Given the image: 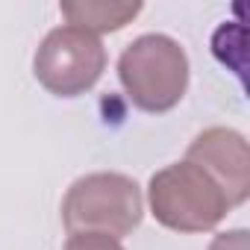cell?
<instances>
[{
	"label": "cell",
	"mask_w": 250,
	"mask_h": 250,
	"mask_svg": "<svg viewBox=\"0 0 250 250\" xmlns=\"http://www.w3.org/2000/svg\"><path fill=\"white\" fill-rule=\"evenodd\" d=\"M36 80L56 97H80L97 85L106 71V47L80 27L50 30L33 59Z\"/></svg>",
	"instance_id": "4"
},
{
	"label": "cell",
	"mask_w": 250,
	"mask_h": 250,
	"mask_svg": "<svg viewBox=\"0 0 250 250\" xmlns=\"http://www.w3.org/2000/svg\"><path fill=\"white\" fill-rule=\"evenodd\" d=\"M209 250H247V229H229L215 235Z\"/></svg>",
	"instance_id": "8"
},
{
	"label": "cell",
	"mask_w": 250,
	"mask_h": 250,
	"mask_svg": "<svg viewBox=\"0 0 250 250\" xmlns=\"http://www.w3.org/2000/svg\"><path fill=\"white\" fill-rule=\"evenodd\" d=\"M145 218V197L133 177L97 171L71 183L62 200V224L71 235L100 232L109 238L130 235Z\"/></svg>",
	"instance_id": "2"
},
{
	"label": "cell",
	"mask_w": 250,
	"mask_h": 250,
	"mask_svg": "<svg viewBox=\"0 0 250 250\" xmlns=\"http://www.w3.org/2000/svg\"><path fill=\"white\" fill-rule=\"evenodd\" d=\"M142 12V3H106V0H80V3H62V15L71 27H80L91 36L97 33H118Z\"/></svg>",
	"instance_id": "6"
},
{
	"label": "cell",
	"mask_w": 250,
	"mask_h": 250,
	"mask_svg": "<svg viewBox=\"0 0 250 250\" xmlns=\"http://www.w3.org/2000/svg\"><path fill=\"white\" fill-rule=\"evenodd\" d=\"M62 250H124L118 238L100 235V232H77L68 238V244Z\"/></svg>",
	"instance_id": "7"
},
{
	"label": "cell",
	"mask_w": 250,
	"mask_h": 250,
	"mask_svg": "<svg viewBox=\"0 0 250 250\" xmlns=\"http://www.w3.org/2000/svg\"><path fill=\"white\" fill-rule=\"evenodd\" d=\"M118 80L142 112L174 109L188 88V56L177 39L165 33H145L124 47L118 59Z\"/></svg>",
	"instance_id": "1"
},
{
	"label": "cell",
	"mask_w": 250,
	"mask_h": 250,
	"mask_svg": "<svg viewBox=\"0 0 250 250\" xmlns=\"http://www.w3.org/2000/svg\"><path fill=\"white\" fill-rule=\"evenodd\" d=\"M188 162L203 168L227 194L229 206H241L250 194V150L241 133L229 127L203 130L186 153Z\"/></svg>",
	"instance_id": "5"
},
{
	"label": "cell",
	"mask_w": 250,
	"mask_h": 250,
	"mask_svg": "<svg viewBox=\"0 0 250 250\" xmlns=\"http://www.w3.org/2000/svg\"><path fill=\"white\" fill-rule=\"evenodd\" d=\"M153 218L174 232H209L232 209L224 188L194 162H174L150 177Z\"/></svg>",
	"instance_id": "3"
}]
</instances>
